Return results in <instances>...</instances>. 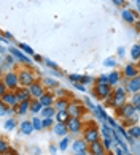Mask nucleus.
I'll list each match as a JSON object with an SVG mask.
<instances>
[{"label":"nucleus","instance_id":"nucleus-52","mask_svg":"<svg viewBox=\"0 0 140 155\" xmlns=\"http://www.w3.org/2000/svg\"><path fill=\"white\" fill-rule=\"evenodd\" d=\"M6 51H8V49H6V48H3L2 45H0V54L3 55V54H6Z\"/></svg>","mask_w":140,"mask_h":155},{"label":"nucleus","instance_id":"nucleus-30","mask_svg":"<svg viewBox=\"0 0 140 155\" xmlns=\"http://www.w3.org/2000/svg\"><path fill=\"white\" fill-rule=\"evenodd\" d=\"M30 124H32L33 130H41V128H43V125H41V117H33Z\"/></svg>","mask_w":140,"mask_h":155},{"label":"nucleus","instance_id":"nucleus-40","mask_svg":"<svg viewBox=\"0 0 140 155\" xmlns=\"http://www.w3.org/2000/svg\"><path fill=\"white\" fill-rule=\"evenodd\" d=\"M41 125H43V128H45V127H53V119L51 117L41 119Z\"/></svg>","mask_w":140,"mask_h":155},{"label":"nucleus","instance_id":"nucleus-28","mask_svg":"<svg viewBox=\"0 0 140 155\" xmlns=\"http://www.w3.org/2000/svg\"><path fill=\"white\" fill-rule=\"evenodd\" d=\"M41 86L43 87H48V89H53L58 86V81L56 79H51V78H43V81H41Z\"/></svg>","mask_w":140,"mask_h":155},{"label":"nucleus","instance_id":"nucleus-32","mask_svg":"<svg viewBox=\"0 0 140 155\" xmlns=\"http://www.w3.org/2000/svg\"><path fill=\"white\" fill-rule=\"evenodd\" d=\"M19 49H21V51H23L26 55H33V54H35V52H33V49H32L30 46L24 45V43H21V45H19Z\"/></svg>","mask_w":140,"mask_h":155},{"label":"nucleus","instance_id":"nucleus-53","mask_svg":"<svg viewBox=\"0 0 140 155\" xmlns=\"http://www.w3.org/2000/svg\"><path fill=\"white\" fill-rule=\"evenodd\" d=\"M76 155H86L88 153V150H78V152H75Z\"/></svg>","mask_w":140,"mask_h":155},{"label":"nucleus","instance_id":"nucleus-54","mask_svg":"<svg viewBox=\"0 0 140 155\" xmlns=\"http://www.w3.org/2000/svg\"><path fill=\"white\" fill-rule=\"evenodd\" d=\"M35 60H37V62H43V59H41L40 55H35Z\"/></svg>","mask_w":140,"mask_h":155},{"label":"nucleus","instance_id":"nucleus-9","mask_svg":"<svg viewBox=\"0 0 140 155\" xmlns=\"http://www.w3.org/2000/svg\"><path fill=\"white\" fill-rule=\"evenodd\" d=\"M27 90H29V94H30V98H33V100H38V98L45 94V87L41 86V82H38V81L32 82L30 86L27 87Z\"/></svg>","mask_w":140,"mask_h":155},{"label":"nucleus","instance_id":"nucleus-10","mask_svg":"<svg viewBox=\"0 0 140 155\" xmlns=\"http://www.w3.org/2000/svg\"><path fill=\"white\" fill-rule=\"evenodd\" d=\"M65 111L68 112L70 117H81V114H83L85 109L81 108V101H68Z\"/></svg>","mask_w":140,"mask_h":155},{"label":"nucleus","instance_id":"nucleus-47","mask_svg":"<svg viewBox=\"0 0 140 155\" xmlns=\"http://www.w3.org/2000/svg\"><path fill=\"white\" fill-rule=\"evenodd\" d=\"M2 155H16V150H13V149H10V147H8V150H6L5 153H2Z\"/></svg>","mask_w":140,"mask_h":155},{"label":"nucleus","instance_id":"nucleus-38","mask_svg":"<svg viewBox=\"0 0 140 155\" xmlns=\"http://www.w3.org/2000/svg\"><path fill=\"white\" fill-rule=\"evenodd\" d=\"M73 87L78 90V92H86V86L81 84V82H73Z\"/></svg>","mask_w":140,"mask_h":155},{"label":"nucleus","instance_id":"nucleus-19","mask_svg":"<svg viewBox=\"0 0 140 155\" xmlns=\"http://www.w3.org/2000/svg\"><path fill=\"white\" fill-rule=\"evenodd\" d=\"M29 103H30V100H26V101H19V103H18V106H15V112H18L19 116L26 114V112L29 111Z\"/></svg>","mask_w":140,"mask_h":155},{"label":"nucleus","instance_id":"nucleus-39","mask_svg":"<svg viewBox=\"0 0 140 155\" xmlns=\"http://www.w3.org/2000/svg\"><path fill=\"white\" fill-rule=\"evenodd\" d=\"M8 150V144H6L5 139H0V153H5Z\"/></svg>","mask_w":140,"mask_h":155},{"label":"nucleus","instance_id":"nucleus-23","mask_svg":"<svg viewBox=\"0 0 140 155\" xmlns=\"http://www.w3.org/2000/svg\"><path fill=\"white\" fill-rule=\"evenodd\" d=\"M54 114H56V111H54V108L53 106H46V108H41V111H40V117L41 119H46V117H54Z\"/></svg>","mask_w":140,"mask_h":155},{"label":"nucleus","instance_id":"nucleus-49","mask_svg":"<svg viewBox=\"0 0 140 155\" xmlns=\"http://www.w3.org/2000/svg\"><path fill=\"white\" fill-rule=\"evenodd\" d=\"M126 52H124V48H118V55H120V57H123Z\"/></svg>","mask_w":140,"mask_h":155},{"label":"nucleus","instance_id":"nucleus-12","mask_svg":"<svg viewBox=\"0 0 140 155\" xmlns=\"http://www.w3.org/2000/svg\"><path fill=\"white\" fill-rule=\"evenodd\" d=\"M8 51H10L11 57L15 59V60H18V62H21V63H29V65H32V60L27 57V55L21 51V49H18V48H10Z\"/></svg>","mask_w":140,"mask_h":155},{"label":"nucleus","instance_id":"nucleus-22","mask_svg":"<svg viewBox=\"0 0 140 155\" xmlns=\"http://www.w3.org/2000/svg\"><path fill=\"white\" fill-rule=\"evenodd\" d=\"M72 149L75 152H78V150H86L88 149V144L85 143V139H75L73 143H72Z\"/></svg>","mask_w":140,"mask_h":155},{"label":"nucleus","instance_id":"nucleus-20","mask_svg":"<svg viewBox=\"0 0 140 155\" xmlns=\"http://www.w3.org/2000/svg\"><path fill=\"white\" fill-rule=\"evenodd\" d=\"M53 131H54V135H58V136H67V127H65V124H56L54 127H53Z\"/></svg>","mask_w":140,"mask_h":155},{"label":"nucleus","instance_id":"nucleus-7","mask_svg":"<svg viewBox=\"0 0 140 155\" xmlns=\"http://www.w3.org/2000/svg\"><path fill=\"white\" fill-rule=\"evenodd\" d=\"M3 84H5V87L6 89H10V90H16L18 86H19V81H18V74L16 73H13V71H8L5 76H3Z\"/></svg>","mask_w":140,"mask_h":155},{"label":"nucleus","instance_id":"nucleus-41","mask_svg":"<svg viewBox=\"0 0 140 155\" xmlns=\"http://www.w3.org/2000/svg\"><path fill=\"white\" fill-rule=\"evenodd\" d=\"M53 95H54V97H56V95H58L59 98H64V97H65L67 94L64 92V89H61V87H58V89H56V90H54V94H53Z\"/></svg>","mask_w":140,"mask_h":155},{"label":"nucleus","instance_id":"nucleus-15","mask_svg":"<svg viewBox=\"0 0 140 155\" xmlns=\"http://www.w3.org/2000/svg\"><path fill=\"white\" fill-rule=\"evenodd\" d=\"M38 101H40V104H41L43 108L53 106V103H54V95H53V92H45L43 95L38 98Z\"/></svg>","mask_w":140,"mask_h":155},{"label":"nucleus","instance_id":"nucleus-11","mask_svg":"<svg viewBox=\"0 0 140 155\" xmlns=\"http://www.w3.org/2000/svg\"><path fill=\"white\" fill-rule=\"evenodd\" d=\"M126 94H137L140 90V78L134 76V78H129L126 79Z\"/></svg>","mask_w":140,"mask_h":155},{"label":"nucleus","instance_id":"nucleus-35","mask_svg":"<svg viewBox=\"0 0 140 155\" xmlns=\"http://www.w3.org/2000/svg\"><path fill=\"white\" fill-rule=\"evenodd\" d=\"M15 127H16V120H15V119H8V120H6L5 122V130H13V128H15Z\"/></svg>","mask_w":140,"mask_h":155},{"label":"nucleus","instance_id":"nucleus-55","mask_svg":"<svg viewBox=\"0 0 140 155\" xmlns=\"http://www.w3.org/2000/svg\"><path fill=\"white\" fill-rule=\"evenodd\" d=\"M5 37H6V38H10V40H11V38H13V35H11V33H8V32H6V33H5Z\"/></svg>","mask_w":140,"mask_h":155},{"label":"nucleus","instance_id":"nucleus-51","mask_svg":"<svg viewBox=\"0 0 140 155\" xmlns=\"http://www.w3.org/2000/svg\"><path fill=\"white\" fill-rule=\"evenodd\" d=\"M56 150H58V147H56V146H53V144H51V146H50V152H51V153L54 155V153H56Z\"/></svg>","mask_w":140,"mask_h":155},{"label":"nucleus","instance_id":"nucleus-44","mask_svg":"<svg viewBox=\"0 0 140 155\" xmlns=\"http://www.w3.org/2000/svg\"><path fill=\"white\" fill-rule=\"evenodd\" d=\"M68 78L72 82H81V74H70Z\"/></svg>","mask_w":140,"mask_h":155},{"label":"nucleus","instance_id":"nucleus-46","mask_svg":"<svg viewBox=\"0 0 140 155\" xmlns=\"http://www.w3.org/2000/svg\"><path fill=\"white\" fill-rule=\"evenodd\" d=\"M6 92V87H5V84H3V81L0 79V97H2L3 94Z\"/></svg>","mask_w":140,"mask_h":155},{"label":"nucleus","instance_id":"nucleus-5","mask_svg":"<svg viewBox=\"0 0 140 155\" xmlns=\"http://www.w3.org/2000/svg\"><path fill=\"white\" fill-rule=\"evenodd\" d=\"M18 81L21 87H29L32 82H35V76L32 71H27V70H23V71L18 73Z\"/></svg>","mask_w":140,"mask_h":155},{"label":"nucleus","instance_id":"nucleus-31","mask_svg":"<svg viewBox=\"0 0 140 155\" xmlns=\"http://www.w3.org/2000/svg\"><path fill=\"white\" fill-rule=\"evenodd\" d=\"M140 46L138 45H134L132 46V49H131V57L134 59V60H138V57H140Z\"/></svg>","mask_w":140,"mask_h":155},{"label":"nucleus","instance_id":"nucleus-18","mask_svg":"<svg viewBox=\"0 0 140 155\" xmlns=\"http://www.w3.org/2000/svg\"><path fill=\"white\" fill-rule=\"evenodd\" d=\"M15 94H16V97H18L19 101L30 100V94H29V90H27V87H19V89H16Z\"/></svg>","mask_w":140,"mask_h":155},{"label":"nucleus","instance_id":"nucleus-25","mask_svg":"<svg viewBox=\"0 0 140 155\" xmlns=\"http://www.w3.org/2000/svg\"><path fill=\"white\" fill-rule=\"evenodd\" d=\"M68 117H70V116H68L67 111H56V114H54V119H56L59 124H65Z\"/></svg>","mask_w":140,"mask_h":155},{"label":"nucleus","instance_id":"nucleus-1","mask_svg":"<svg viewBox=\"0 0 140 155\" xmlns=\"http://www.w3.org/2000/svg\"><path fill=\"white\" fill-rule=\"evenodd\" d=\"M126 103V90L124 87H116L115 90H111V95H110V104L113 106L115 109L121 108L123 104Z\"/></svg>","mask_w":140,"mask_h":155},{"label":"nucleus","instance_id":"nucleus-36","mask_svg":"<svg viewBox=\"0 0 140 155\" xmlns=\"http://www.w3.org/2000/svg\"><path fill=\"white\" fill-rule=\"evenodd\" d=\"M103 65H105V67H110V68L115 67V65H116V59H113V57L105 59V60H103Z\"/></svg>","mask_w":140,"mask_h":155},{"label":"nucleus","instance_id":"nucleus-33","mask_svg":"<svg viewBox=\"0 0 140 155\" xmlns=\"http://www.w3.org/2000/svg\"><path fill=\"white\" fill-rule=\"evenodd\" d=\"M68 146H70V139H68L67 136H62L61 143H59V149H61V150H67Z\"/></svg>","mask_w":140,"mask_h":155},{"label":"nucleus","instance_id":"nucleus-45","mask_svg":"<svg viewBox=\"0 0 140 155\" xmlns=\"http://www.w3.org/2000/svg\"><path fill=\"white\" fill-rule=\"evenodd\" d=\"M93 81H94V79H93L91 76H81V84H85V86H86V84H91Z\"/></svg>","mask_w":140,"mask_h":155},{"label":"nucleus","instance_id":"nucleus-3","mask_svg":"<svg viewBox=\"0 0 140 155\" xmlns=\"http://www.w3.org/2000/svg\"><path fill=\"white\" fill-rule=\"evenodd\" d=\"M118 116L121 119H126V122H128L132 117H138V109H135L129 103H124L121 108H118Z\"/></svg>","mask_w":140,"mask_h":155},{"label":"nucleus","instance_id":"nucleus-24","mask_svg":"<svg viewBox=\"0 0 140 155\" xmlns=\"http://www.w3.org/2000/svg\"><path fill=\"white\" fill-rule=\"evenodd\" d=\"M126 133H128L132 139H138V136H140V127L138 125H132V127H129V128L126 130Z\"/></svg>","mask_w":140,"mask_h":155},{"label":"nucleus","instance_id":"nucleus-34","mask_svg":"<svg viewBox=\"0 0 140 155\" xmlns=\"http://www.w3.org/2000/svg\"><path fill=\"white\" fill-rule=\"evenodd\" d=\"M102 146H103V149H111L113 147V141H111V138H103L102 139Z\"/></svg>","mask_w":140,"mask_h":155},{"label":"nucleus","instance_id":"nucleus-16","mask_svg":"<svg viewBox=\"0 0 140 155\" xmlns=\"http://www.w3.org/2000/svg\"><path fill=\"white\" fill-rule=\"evenodd\" d=\"M121 16H123V19L126 21V22H129V24H132V22H134V21L138 18L137 11H132L131 8H124V10L121 11Z\"/></svg>","mask_w":140,"mask_h":155},{"label":"nucleus","instance_id":"nucleus-56","mask_svg":"<svg viewBox=\"0 0 140 155\" xmlns=\"http://www.w3.org/2000/svg\"><path fill=\"white\" fill-rule=\"evenodd\" d=\"M0 65H2V57H0Z\"/></svg>","mask_w":140,"mask_h":155},{"label":"nucleus","instance_id":"nucleus-43","mask_svg":"<svg viewBox=\"0 0 140 155\" xmlns=\"http://www.w3.org/2000/svg\"><path fill=\"white\" fill-rule=\"evenodd\" d=\"M43 62L46 63V67H48V68H53V70L58 68V65H56V62H53V60H50V59H45Z\"/></svg>","mask_w":140,"mask_h":155},{"label":"nucleus","instance_id":"nucleus-4","mask_svg":"<svg viewBox=\"0 0 140 155\" xmlns=\"http://www.w3.org/2000/svg\"><path fill=\"white\" fill-rule=\"evenodd\" d=\"M94 95L99 100H107L111 95V87L108 84H96L94 86Z\"/></svg>","mask_w":140,"mask_h":155},{"label":"nucleus","instance_id":"nucleus-13","mask_svg":"<svg viewBox=\"0 0 140 155\" xmlns=\"http://www.w3.org/2000/svg\"><path fill=\"white\" fill-rule=\"evenodd\" d=\"M86 150H88L91 155H102V153H105V149H103V146H102L100 141L91 143V144H89V147H88Z\"/></svg>","mask_w":140,"mask_h":155},{"label":"nucleus","instance_id":"nucleus-8","mask_svg":"<svg viewBox=\"0 0 140 155\" xmlns=\"http://www.w3.org/2000/svg\"><path fill=\"white\" fill-rule=\"evenodd\" d=\"M0 100H2L8 108H15V106H18V103H19L18 97L15 94V90H6V92L0 97Z\"/></svg>","mask_w":140,"mask_h":155},{"label":"nucleus","instance_id":"nucleus-50","mask_svg":"<svg viewBox=\"0 0 140 155\" xmlns=\"http://www.w3.org/2000/svg\"><path fill=\"white\" fill-rule=\"evenodd\" d=\"M30 150L33 152V155H38V153H40V149H38V147H30Z\"/></svg>","mask_w":140,"mask_h":155},{"label":"nucleus","instance_id":"nucleus-29","mask_svg":"<svg viewBox=\"0 0 140 155\" xmlns=\"http://www.w3.org/2000/svg\"><path fill=\"white\" fill-rule=\"evenodd\" d=\"M129 104H132L135 109H138V106H140V95H138V92L137 94H132V98L129 100Z\"/></svg>","mask_w":140,"mask_h":155},{"label":"nucleus","instance_id":"nucleus-27","mask_svg":"<svg viewBox=\"0 0 140 155\" xmlns=\"http://www.w3.org/2000/svg\"><path fill=\"white\" fill-rule=\"evenodd\" d=\"M23 135H30V133L33 131V128H32V124L29 122V120H24L23 124H21V130H19Z\"/></svg>","mask_w":140,"mask_h":155},{"label":"nucleus","instance_id":"nucleus-6","mask_svg":"<svg viewBox=\"0 0 140 155\" xmlns=\"http://www.w3.org/2000/svg\"><path fill=\"white\" fill-rule=\"evenodd\" d=\"M65 127H67V131L76 135V133H80V131L83 130L81 119H80V117H68L67 122H65Z\"/></svg>","mask_w":140,"mask_h":155},{"label":"nucleus","instance_id":"nucleus-48","mask_svg":"<svg viewBox=\"0 0 140 155\" xmlns=\"http://www.w3.org/2000/svg\"><path fill=\"white\" fill-rule=\"evenodd\" d=\"M111 2H113L116 6H121V5L124 3V0H111Z\"/></svg>","mask_w":140,"mask_h":155},{"label":"nucleus","instance_id":"nucleus-26","mask_svg":"<svg viewBox=\"0 0 140 155\" xmlns=\"http://www.w3.org/2000/svg\"><path fill=\"white\" fill-rule=\"evenodd\" d=\"M41 104H40V101L38 100H32L30 103H29V111L32 112V114H38V112L41 111Z\"/></svg>","mask_w":140,"mask_h":155},{"label":"nucleus","instance_id":"nucleus-37","mask_svg":"<svg viewBox=\"0 0 140 155\" xmlns=\"http://www.w3.org/2000/svg\"><path fill=\"white\" fill-rule=\"evenodd\" d=\"M6 114H8V106L0 100V116H6Z\"/></svg>","mask_w":140,"mask_h":155},{"label":"nucleus","instance_id":"nucleus-2","mask_svg":"<svg viewBox=\"0 0 140 155\" xmlns=\"http://www.w3.org/2000/svg\"><path fill=\"white\" fill-rule=\"evenodd\" d=\"M83 139H85L86 144H91V143H96V141H100V133L99 130L96 128L94 125H88V128L83 130Z\"/></svg>","mask_w":140,"mask_h":155},{"label":"nucleus","instance_id":"nucleus-42","mask_svg":"<svg viewBox=\"0 0 140 155\" xmlns=\"http://www.w3.org/2000/svg\"><path fill=\"white\" fill-rule=\"evenodd\" d=\"M96 84H108V82H107V74H100V76L96 79Z\"/></svg>","mask_w":140,"mask_h":155},{"label":"nucleus","instance_id":"nucleus-17","mask_svg":"<svg viewBox=\"0 0 140 155\" xmlns=\"http://www.w3.org/2000/svg\"><path fill=\"white\" fill-rule=\"evenodd\" d=\"M120 81H121V73H120V71H111V73L107 76V82H108L110 87H115Z\"/></svg>","mask_w":140,"mask_h":155},{"label":"nucleus","instance_id":"nucleus-14","mask_svg":"<svg viewBox=\"0 0 140 155\" xmlns=\"http://www.w3.org/2000/svg\"><path fill=\"white\" fill-rule=\"evenodd\" d=\"M123 74L126 79H129V78H134V76H138V68L135 63H129V65H126L124 70H123Z\"/></svg>","mask_w":140,"mask_h":155},{"label":"nucleus","instance_id":"nucleus-21","mask_svg":"<svg viewBox=\"0 0 140 155\" xmlns=\"http://www.w3.org/2000/svg\"><path fill=\"white\" fill-rule=\"evenodd\" d=\"M53 104H54V111H65L67 104H68V100L67 98H58Z\"/></svg>","mask_w":140,"mask_h":155}]
</instances>
